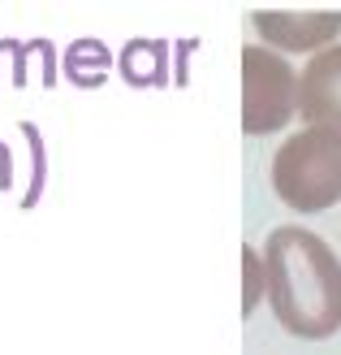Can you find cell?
<instances>
[{
    "label": "cell",
    "mask_w": 341,
    "mask_h": 355,
    "mask_svg": "<svg viewBox=\"0 0 341 355\" xmlns=\"http://www.w3.org/2000/svg\"><path fill=\"white\" fill-rule=\"evenodd\" d=\"M268 304L298 338H329L341 329V260L333 247L298 225H281L264 243Z\"/></svg>",
    "instance_id": "1"
},
{
    "label": "cell",
    "mask_w": 341,
    "mask_h": 355,
    "mask_svg": "<svg viewBox=\"0 0 341 355\" xmlns=\"http://www.w3.org/2000/svg\"><path fill=\"white\" fill-rule=\"evenodd\" d=\"M273 191L298 212H324L341 200V135L307 126L273 156Z\"/></svg>",
    "instance_id": "2"
},
{
    "label": "cell",
    "mask_w": 341,
    "mask_h": 355,
    "mask_svg": "<svg viewBox=\"0 0 341 355\" xmlns=\"http://www.w3.org/2000/svg\"><path fill=\"white\" fill-rule=\"evenodd\" d=\"M298 113V74L268 48H242V130L273 135Z\"/></svg>",
    "instance_id": "3"
},
{
    "label": "cell",
    "mask_w": 341,
    "mask_h": 355,
    "mask_svg": "<svg viewBox=\"0 0 341 355\" xmlns=\"http://www.w3.org/2000/svg\"><path fill=\"white\" fill-rule=\"evenodd\" d=\"M298 113L315 130L341 135V44L315 52L298 78Z\"/></svg>",
    "instance_id": "4"
},
{
    "label": "cell",
    "mask_w": 341,
    "mask_h": 355,
    "mask_svg": "<svg viewBox=\"0 0 341 355\" xmlns=\"http://www.w3.org/2000/svg\"><path fill=\"white\" fill-rule=\"evenodd\" d=\"M255 31L264 35L273 48L281 52H324L333 48L337 31H341V13H277V9H259Z\"/></svg>",
    "instance_id": "5"
},
{
    "label": "cell",
    "mask_w": 341,
    "mask_h": 355,
    "mask_svg": "<svg viewBox=\"0 0 341 355\" xmlns=\"http://www.w3.org/2000/svg\"><path fill=\"white\" fill-rule=\"evenodd\" d=\"M165 65V44H151V40H134V44H125L121 52V74L130 78V83H160L165 74H156V69L147 65Z\"/></svg>",
    "instance_id": "6"
},
{
    "label": "cell",
    "mask_w": 341,
    "mask_h": 355,
    "mask_svg": "<svg viewBox=\"0 0 341 355\" xmlns=\"http://www.w3.org/2000/svg\"><path fill=\"white\" fill-rule=\"evenodd\" d=\"M246 312L259 304V291H268V273H264V256L255 247H246Z\"/></svg>",
    "instance_id": "7"
}]
</instances>
